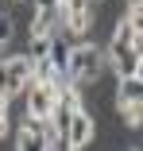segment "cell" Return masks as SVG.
Masks as SVG:
<instances>
[{
	"label": "cell",
	"mask_w": 143,
	"mask_h": 151,
	"mask_svg": "<svg viewBox=\"0 0 143 151\" xmlns=\"http://www.w3.org/2000/svg\"><path fill=\"white\" fill-rule=\"evenodd\" d=\"M104 58H108V66L116 70V78L135 74L139 58H143V35H135V27H132L128 19L116 23V31H112V39H108V47H104Z\"/></svg>",
	"instance_id": "cell-1"
},
{
	"label": "cell",
	"mask_w": 143,
	"mask_h": 151,
	"mask_svg": "<svg viewBox=\"0 0 143 151\" xmlns=\"http://www.w3.org/2000/svg\"><path fill=\"white\" fill-rule=\"evenodd\" d=\"M128 4H143V0H128Z\"/></svg>",
	"instance_id": "cell-18"
},
{
	"label": "cell",
	"mask_w": 143,
	"mask_h": 151,
	"mask_svg": "<svg viewBox=\"0 0 143 151\" xmlns=\"http://www.w3.org/2000/svg\"><path fill=\"white\" fill-rule=\"evenodd\" d=\"M74 43H77V39H70L66 31L50 35V66L58 70V78H66V70H70V50H74Z\"/></svg>",
	"instance_id": "cell-8"
},
{
	"label": "cell",
	"mask_w": 143,
	"mask_h": 151,
	"mask_svg": "<svg viewBox=\"0 0 143 151\" xmlns=\"http://www.w3.org/2000/svg\"><path fill=\"white\" fill-rule=\"evenodd\" d=\"M120 120L128 128H143V101H120Z\"/></svg>",
	"instance_id": "cell-11"
},
{
	"label": "cell",
	"mask_w": 143,
	"mask_h": 151,
	"mask_svg": "<svg viewBox=\"0 0 143 151\" xmlns=\"http://www.w3.org/2000/svg\"><path fill=\"white\" fill-rule=\"evenodd\" d=\"M8 109H12V97H4V93H0V139L8 136Z\"/></svg>",
	"instance_id": "cell-14"
},
{
	"label": "cell",
	"mask_w": 143,
	"mask_h": 151,
	"mask_svg": "<svg viewBox=\"0 0 143 151\" xmlns=\"http://www.w3.org/2000/svg\"><path fill=\"white\" fill-rule=\"evenodd\" d=\"M135 74H139V78H143V58H139V66H135Z\"/></svg>",
	"instance_id": "cell-17"
},
{
	"label": "cell",
	"mask_w": 143,
	"mask_h": 151,
	"mask_svg": "<svg viewBox=\"0 0 143 151\" xmlns=\"http://www.w3.org/2000/svg\"><path fill=\"white\" fill-rule=\"evenodd\" d=\"M31 4H35V12H58L62 0H31Z\"/></svg>",
	"instance_id": "cell-16"
},
{
	"label": "cell",
	"mask_w": 143,
	"mask_h": 151,
	"mask_svg": "<svg viewBox=\"0 0 143 151\" xmlns=\"http://www.w3.org/2000/svg\"><path fill=\"white\" fill-rule=\"evenodd\" d=\"M120 101H143V78H139V74L120 78V85H116V105H120Z\"/></svg>",
	"instance_id": "cell-10"
},
{
	"label": "cell",
	"mask_w": 143,
	"mask_h": 151,
	"mask_svg": "<svg viewBox=\"0 0 143 151\" xmlns=\"http://www.w3.org/2000/svg\"><path fill=\"white\" fill-rule=\"evenodd\" d=\"M50 151H74V147H70V139H66L62 132H54V136H50Z\"/></svg>",
	"instance_id": "cell-15"
},
{
	"label": "cell",
	"mask_w": 143,
	"mask_h": 151,
	"mask_svg": "<svg viewBox=\"0 0 143 151\" xmlns=\"http://www.w3.org/2000/svg\"><path fill=\"white\" fill-rule=\"evenodd\" d=\"M50 120H35V116H27L19 132H16V151H50Z\"/></svg>",
	"instance_id": "cell-6"
},
{
	"label": "cell",
	"mask_w": 143,
	"mask_h": 151,
	"mask_svg": "<svg viewBox=\"0 0 143 151\" xmlns=\"http://www.w3.org/2000/svg\"><path fill=\"white\" fill-rule=\"evenodd\" d=\"M62 136L70 139V147H74V151H85V147L93 143V136H97V124H93V116L81 109V112H74V116H70V124H66V132H62Z\"/></svg>",
	"instance_id": "cell-7"
},
{
	"label": "cell",
	"mask_w": 143,
	"mask_h": 151,
	"mask_svg": "<svg viewBox=\"0 0 143 151\" xmlns=\"http://www.w3.org/2000/svg\"><path fill=\"white\" fill-rule=\"evenodd\" d=\"M31 85V58L27 54H12V58H0V93L16 97Z\"/></svg>",
	"instance_id": "cell-4"
},
{
	"label": "cell",
	"mask_w": 143,
	"mask_h": 151,
	"mask_svg": "<svg viewBox=\"0 0 143 151\" xmlns=\"http://www.w3.org/2000/svg\"><path fill=\"white\" fill-rule=\"evenodd\" d=\"M0 50H4V47H0Z\"/></svg>",
	"instance_id": "cell-20"
},
{
	"label": "cell",
	"mask_w": 143,
	"mask_h": 151,
	"mask_svg": "<svg viewBox=\"0 0 143 151\" xmlns=\"http://www.w3.org/2000/svg\"><path fill=\"white\" fill-rule=\"evenodd\" d=\"M23 105H27V116L50 120L54 105H58V85H54V81H31L23 89Z\"/></svg>",
	"instance_id": "cell-5"
},
{
	"label": "cell",
	"mask_w": 143,
	"mask_h": 151,
	"mask_svg": "<svg viewBox=\"0 0 143 151\" xmlns=\"http://www.w3.org/2000/svg\"><path fill=\"white\" fill-rule=\"evenodd\" d=\"M132 151H135V147H132Z\"/></svg>",
	"instance_id": "cell-21"
},
{
	"label": "cell",
	"mask_w": 143,
	"mask_h": 151,
	"mask_svg": "<svg viewBox=\"0 0 143 151\" xmlns=\"http://www.w3.org/2000/svg\"><path fill=\"white\" fill-rule=\"evenodd\" d=\"M16 35V16L12 12H0V47H8Z\"/></svg>",
	"instance_id": "cell-12"
},
{
	"label": "cell",
	"mask_w": 143,
	"mask_h": 151,
	"mask_svg": "<svg viewBox=\"0 0 143 151\" xmlns=\"http://www.w3.org/2000/svg\"><path fill=\"white\" fill-rule=\"evenodd\" d=\"M124 19H128V23L135 27V35H143V4H128Z\"/></svg>",
	"instance_id": "cell-13"
},
{
	"label": "cell",
	"mask_w": 143,
	"mask_h": 151,
	"mask_svg": "<svg viewBox=\"0 0 143 151\" xmlns=\"http://www.w3.org/2000/svg\"><path fill=\"white\" fill-rule=\"evenodd\" d=\"M31 35H39V39H50V35H58L62 27H58V12H35L31 16V27H27Z\"/></svg>",
	"instance_id": "cell-9"
},
{
	"label": "cell",
	"mask_w": 143,
	"mask_h": 151,
	"mask_svg": "<svg viewBox=\"0 0 143 151\" xmlns=\"http://www.w3.org/2000/svg\"><path fill=\"white\" fill-rule=\"evenodd\" d=\"M104 66H108V62H104V50H101L97 43H89V39H77L74 50H70V70H66V78H70L74 85H93Z\"/></svg>",
	"instance_id": "cell-2"
},
{
	"label": "cell",
	"mask_w": 143,
	"mask_h": 151,
	"mask_svg": "<svg viewBox=\"0 0 143 151\" xmlns=\"http://www.w3.org/2000/svg\"><path fill=\"white\" fill-rule=\"evenodd\" d=\"M93 4H97V0H93Z\"/></svg>",
	"instance_id": "cell-19"
},
{
	"label": "cell",
	"mask_w": 143,
	"mask_h": 151,
	"mask_svg": "<svg viewBox=\"0 0 143 151\" xmlns=\"http://www.w3.org/2000/svg\"><path fill=\"white\" fill-rule=\"evenodd\" d=\"M58 27L70 39H81L93 27V0H62L58 4Z\"/></svg>",
	"instance_id": "cell-3"
}]
</instances>
